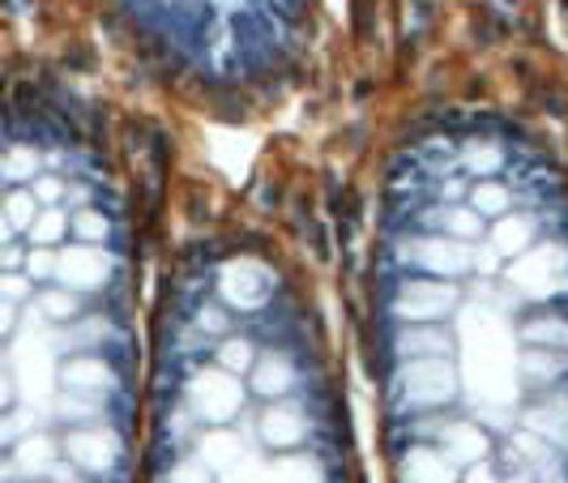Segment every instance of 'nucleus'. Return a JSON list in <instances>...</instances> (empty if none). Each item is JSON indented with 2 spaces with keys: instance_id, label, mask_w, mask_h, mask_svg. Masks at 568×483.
Instances as JSON below:
<instances>
[{
  "instance_id": "1",
  "label": "nucleus",
  "mask_w": 568,
  "mask_h": 483,
  "mask_svg": "<svg viewBox=\"0 0 568 483\" xmlns=\"http://www.w3.org/2000/svg\"><path fill=\"white\" fill-rule=\"evenodd\" d=\"M355 334L385 483H568V69L470 48L381 112Z\"/></svg>"
},
{
  "instance_id": "2",
  "label": "nucleus",
  "mask_w": 568,
  "mask_h": 483,
  "mask_svg": "<svg viewBox=\"0 0 568 483\" xmlns=\"http://www.w3.org/2000/svg\"><path fill=\"white\" fill-rule=\"evenodd\" d=\"M163 228L142 124L82 60L0 52V483H142Z\"/></svg>"
},
{
  "instance_id": "3",
  "label": "nucleus",
  "mask_w": 568,
  "mask_h": 483,
  "mask_svg": "<svg viewBox=\"0 0 568 483\" xmlns=\"http://www.w3.org/2000/svg\"><path fill=\"white\" fill-rule=\"evenodd\" d=\"M142 483H364L316 265L283 223L193 180L154 249Z\"/></svg>"
},
{
  "instance_id": "4",
  "label": "nucleus",
  "mask_w": 568,
  "mask_h": 483,
  "mask_svg": "<svg viewBox=\"0 0 568 483\" xmlns=\"http://www.w3.org/2000/svg\"><path fill=\"white\" fill-rule=\"evenodd\" d=\"M124 73L219 129L283 115L316 78L329 0H94Z\"/></svg>"
},
{
  "instance_id": "5",
  "label": "nucleus",
  "mask_w": 568,
  "mask_h": 483,
  "mask_svg": "<svg viewBox=\"0 0 568 483\" xmlns=\"http://www.w3.org/2000/svg\"><path fill=\"white\" fill-rule=\"evenodd\" d=\"M556 9H560V22H565V30H568V0H556Z\"/></svg>"
}]
</instances>
